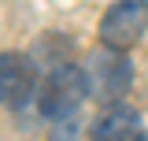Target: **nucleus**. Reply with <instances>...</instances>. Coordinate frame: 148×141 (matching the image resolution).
Returning a JSON list of instances; mask_svg holds the SVG:
<instances>
[{
	"label": "nucleus",
	"mask_w": 148,
	"mask_h": 141,
	"mask_svg": "<svg viewBox=\"0 0 148 141\" xmlns=\"http://www.w3.org/2000/svg\"><path fill=\"white\" fill-rule=\"evenodd\" d=\"M52 141H78V130H56Z\"/></svg>",
	"instance_id": "obj_6"
},
{
	"label": "nucleus",
	"mask_w": 148,
	"mask_h": 141,
	"mask_svg": "<svg viewBox=\"0 0 148 141\" xmlns=\"http://www.w3.org/2000/svg\"><path fill=\"white\" fill-rule=\"evenodd\" d=\"M145 130H141V115L133 108L111 104L96 123H92V141H141Z\"/></svg>",
	"instance_id": "obj_5"
},
{
	"label": "nucleus",
	"mask_w": 148,
	"mask_h": 141,
	"mask_svg": "<svg viewBox=\"0 0 148 141\" xmlns=\"http://www.w3.org/2000/svg\"><path fill=\"white\" fill-rule=\"evenodd\" d=\"M89 97V78L85 70L74 63H59L56 70L45 74V82L37 89V111L41 119H71L74 111L82 108V100Z\"/></svg>",
	"instance_id": "obj_1"
},
{
	"label": "nucleus",
	"mask_w": 148,
	"mask_h": 141,
	"mask_svg": "<svg viewBox=\"0 0 148 141\" xmlns=\"http://www.w3.org/2000/svg\"><path fill=\"white\" fill-rule=\"evenodd\" d=\"M141 141H148V134H145V138H141Z\"/></svg>",
	"instance_id": "obj_7"
},
{
	"label": "nucleus",
	"mask_w": 148,
	"mask_h": 141,
	"mask_svg": "<svg viewBox=\"0 0 148 141\" xmlns=\"http://www.w3.org/2000/svg\"><path fill=\"white\" fill-rule=\"evenodd\" d=\"M85 78H89V93L100 100V104H115L119 97H126L130 82H133V63L122 48H100L92 52L89 67H85Z\"/></svg>",
	"instance_id": "obj_2"
},
{
	"label": "nucleus",
	"mask_w": 148,
	"mask_h": 141,
	"mask_svg": "<svg viewBox=\"0 0 148 141\" xmlns=\"http://www.w3.org/2000/svg\"><path fill=\"white\" fill-rule=\"evenodd\" d=\"M145 30H148V0H115L100 22V41L108 48L126 52Z\"/></svg>",
	"instance_id": "obj_3"
},
{
	"label": "nucleus",
	"mask_w": 148,
	"mask_h": 141,
	"mask_svg": "<svg viewBox=\"0 0 148 141\" xmlns=\"http://www.w3.org/2000/svg\"><path fill=\"white\" fill-rule=\"evenodd\" d=\"M37 86L34 63L18 52H0V104L4 108H22Z\"/></svg>",
	"instance_id": "obj_4"
}]
</instances>
